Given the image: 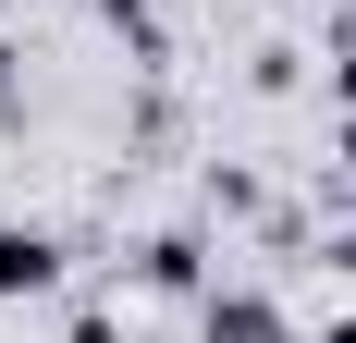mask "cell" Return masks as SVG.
Returning <instances> with one entry per match:
<instances>
[{
    "instance_id": "obj_3",
    "label": "cell",
    "mask_w": 356,
    "mask_h": 343,
    "mask_svg": "<svg viewBox=\"0 0 356 343\" xmlns=\"http://www.w3.org/2000/svg\"><path fill=\"white\" fill-rule=\"evenodd\" d=\"M136 294H209V233H147L136 245Z\"/></svg>"
},
{
    "instance_id": "obj_4",
    "label": "cell",
    "mask_w": 356,
    "mask_h": 343,
    "mask_svg": "<svg viewBox=\"0 0 356 343\" xmlns=\"http://www.w3.org/2000/svg\"><path fill=\"white\" fill-rule=\"evenodd\" d=\"M111 37H136V62H160V0H99Z\"/></svg>"
},
{
    "instance_id": "obj_5",
    "label": "cell",
    "mask_w": 356,
    "mask_h": 343,
    "mask_svg": "<svg viewBox=\"0 0 356 343\" xmlns=\"http://www.w3.org/2000/svg\"><path fill=\"white\" fill-rule=\"evenodd\" d=\"M209 208L221 221H258V172H209Z\"/></svg>"
},
{
    "instance_id": "obj_7",
    "label": "cell",
    "mask_w": 356,
    "mask_h": 343,
    "mask_svg": "<svg viewBox=\"0 0 356 343\" xmlns=\"http://www.w3.org/2000/svg\"><path fill=\"white\" fill-rule=\"evenodd\" d=\"M332 343H356V319H332Z\"/></svg>"
},
{
    "instance_id": "obj_1",
    "label": "cell",
    "mask_w": 356,
    "mask_h": 343,
    "mask_svg": "<svg viewBox=\"0 0 356 343\" xmlns=\"http://www.w3.org/2000/svg\"><path fill=\"white\" fill-rule=\"evenodd\" d=\"M197 343H283V307L258 282H209L197 294Z\"/></svg>"
},
{
    "instance_id": "obj_6",
    "label": "cell",
    "mask_w": 356,
    "mask_h": 343,
    "mask_svg": "<svg viewBox=\"0 0 356 343\" xmlns=\"http://www.w3.org/2000/svg\"><path fill=\"white\" fill-rule=\"evenodd\" d=\"M332 147H344V172H356V110H344V135H332Z\"/></svg>"
},
{
    "instance_id": "obj_2",
    "label": "cell",
    "mask_w": 356,
    "mask_h": 343,
    "mask_svg": "<svg viewBox=\"0 0 356 343\" xmlns=\"http://www.w3.org/2000/svg\"><path fill=\"white\" fill-rule=\"evenodd\" d=\"M13 294H62V233L49 221H0V307Z\"/></svg>"
}]
</instances>
